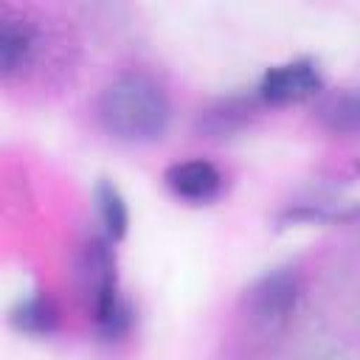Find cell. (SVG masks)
Instances as JSON below:
<instances>
[{"label": "cell", "mask_w": 360, "mask_h": 360, "mask_svg": "<svg viewBox=\"0 0 360 360\" xmlns=\"http://www.w3.org/2000/svg\"><path fill=\"white\" fill-rule=\"evenodd\" d=\"M169 98L158 82L143 73H124L98 98L101 127L129 143L158 141L169 127Z\"/></svg>", "instance_id": "cell-1"}, {"label": "cell", "mask_w": 360, "mask_h": 360, "mask_svg": "<svg viewBox=\"0 0 360 360\" xmlns=\"http://www.w3.org/2000/svg\"><path fill=\"white\" fill-rule=\"evenodd\" d=\"M84 267L93 287V318L96 329L104 340H118L129 332L132 309L118 295V278H115V259L110 253V239H90L84 250Z\"/></svg>", "instance_id": "cell-2"}, {"label": "cell", "mask_w": 360, "mask_h": 360, "mask_svg": "<svg viewBox=\"0 0 360 360\" xmlns=\"http://www.w3.org/2000/svg\"><path fill=\"white\" fill-rule=\"evenodd\" d=\"M321 90L318 68L309 59L287 62L278 68H270L262 76L259 96L270 104H287V101H304Z\"/></svg>", "instance_id": "cell-3"}, {"label": "cell", "mask_w": 360, "mask_h": 360, "mask_svg": "<svg viewBox=\"0 0 360 360\" xmlns=\"http://www.w3.org/2000/svg\"><path fill=\"white\" fill-rule=\"evenodd\" d=\"M163 180H166V186L177 197H183L188 202H208L222 188V174L208 160H183V163H174V166L166 169Z\"/></svg>", "instance_id": "cell-4"}, {"label": "cell", "mask_w": 360, "mask_h": 360, "mask_svg": "<svg viewBox=\"0 0 360 360\" xmlns=\"http://www.w3.org/2000/svg\"><path fill=\"white\" fill-rule=\"evenodd\" d=\"M34 28L17 14H0V76L22 70L34 53Z\"/></svg>", "instance_id": "cell-5"}, {"label": "cell", "mask_w": 360, "mask_h": 360, "mask_svg": "<svg viewBox=\"0 0 360 360\" xmlns=\"http://www.w3.org/2000/svg\"><path fill=\"white\" fill-rule=\"evenodd\" d=\"M250 301H253V312L262 321L284 318L290 312V307L295 304V276L287 273V270H278V273L264 276L253 287Z\"/></svg>", "instance_id": "cell-6"}, {"label": "cell", "mask_w": 360, "mask_h": 360, "mask_svg": "<svg viewBox=\"0 0 360 360\" xmlns=\"http://www.w3.org/2000/svg\"><path fill=\"white\" fill-rule=\"evenodd\" d=\"M56 318H59V312H56L53 301L45 292H37V295L22 298L11 309V315H8L11 326L17 332H25V335H48V332H53Z\"/></svg>", "instance_id": "cell-7"}, {"label": "cell", "mask_w": 360, "mask_h": 360, "mask_svg": "<svg viewBox=\"0 0 360 360\" xmlns=\"http://www.w3.org/2000/svg\"><path fill=\"white\" fill-rule=\"evenodd\" d=\"M96 205H98V217H101L107 239H112V242L124 239L127 225H129V214H127V202H124L121 191L110 180H101L96 186Z\"/></svg>", "instance_id": "cell-8"}, {"label": "cell", "mask_w": 360, "mask_h": 360, "mask_svg": "<svg viewBox=\"0 0 360 360\" xmlns=\"http://www.w3.org/2000/svg\"><path fill=\"white\" fill-rule=\"evenodd\" d=\"M321 118L338 129V132H349L357 127V98L354 93H340V96H332L321 104Z\"/></svg>", "instance_id": "cell-9"}]
</instances>
